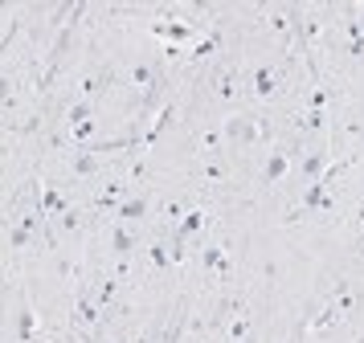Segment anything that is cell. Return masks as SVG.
Segmentation results:
<instances>
[{"instance_id":"1","label":"cell","mask_w":364,"mask_h":343,"mask_svg":"<svg viewBox=\"0 0 364 343\" xmlns=\"http://www.w3.org/2000/svg\"><path fill=\"white\" fill-rule=\"evenodd\" d=\"M221 135H225V147L246 151V147L262 143V139H274V123H270V114H258V111H233L221 119Z\"/></svg>"},{"instance_id":"2","label":"cell","mask_w":364,"mask_h":343,"mask_svg":"<svg viewBox=\"0 0 364 343\" xmlns=\"http://www.w3.org/2000/svg\"><path fill=\"white\" fill-rule=\"evenodd\" d=\"M246 94L250 98H258V102H270V98H279L282 94V86H287V74L279 70V62H258V65H250V74H246Z\"/></svg>"},{"instance_id":"3","label":"cell","mask_w":364,"mask_h":343,"mask_svg":"<svg viewBox=\"0 0 364 343\" xmlns=\"http://www.w3.org/2000/svg\"><path fill=\"white\" fill-rule=\"evenodd\" d=\"M331 163V143L328 139H319V143H311L303 156L295 160V176H299V188H307V184H319L323 180V172H328Z\"/></svg>"},{"instance_id":"4","label":"cell","mask_w":364,"mask_h":343,"mask_svg":"<svg viewBox=\"0 0 364 343\" xmlns=\"http://www.w3.org/2000/svg\"><path fill=\"white\" fill-rule=\"evenodd\" d=\"M291 168H295V156H291V147H287V143H274L270 151H266V160H262L258 184H262V188H274V184H282V180L291 176Z\"/></svg>"},{"instance_id":"5","label":"cell","mask_w":364,"mask_h":343,"mask_svg":"<svg viewBox=\"0 0 364 343\" xmlns=\"http://www.w3.org/2000/svg\"><path fill=\"white\" fill-rule=\"evenodd\" d=\"M33 192H37V209H41V217H46V221H50V229H53V221L70 209V196L58 192V188H53V184H46V180H33Z\"/></svg>"},{"instance_id":"6","label":"cell","mask_w":364,"mask_h":343,"mask_svg":"<svg viewBox=\"0 0 364 343\" xmlns=\"http://www.w3.org/2000/svg\"><path fill=\"white\" fill-rule=\"evenodd\" d=\"M66 163H70V176L78 180H95L102 168V156H95L90 147H70L66 151Z\"/></svg>"},{"instance_id":"7","label":"cell","mask_w":364,"mask_h":343,"mask_svg":"<svg viewBox=\"0 0 364 343\" xmlns=\"http://www.w3.org/2000/svg\"><path fill=\"white\" fill-rule=\"evenodd\" d=\"M172 123H176V102L168 98L164 107H160V111L151 114V123H148V127H144V151H148V147L156 143V139H160V135H164L168 127H172Z\"/></svg>"},{"instance_id":"8","label":"cell","mask_w":364,"mask_h":343,"mask_svg":"<svg viewBox=\"0 0 364 343\" xmlns=\"http://www.w3.org/2000/svg\"><path fill=\"white\" fill-rule=\"evenodd\" d=\"M127 82L144 94L151 86H164V74H160V65H151V62H132L127 65Z\"/></svg>"},{"instance_id":"9","label":"cell","mask_w":364,"mask_h":343,"mask_svg":"<svg viewBox=\"0 0 364 343\" xmlns=\"http://www.w3.org/2000/svg\"><path fill=\"white\" fill-rule=\"evenodd\" d=\"M344 53L356 58V62H364V29H360V21H356L352 9H344Z\"/></svg>"},{"instance_id":"10","label":"cell","mask_w":364,"mask_h":343,"mask_svg":"<svg viewBox=\"0 0 364 343\" xmlns=\"http://www.w3.org/2000/svg\"><path fill=\"white\" fill-rule=\"evenodd\" d=\"M37 339V310L29 303V294H21V307H17V343H33Z\"/></svg>"},{"instance_id":"11","label":"cell","mask_w":364,"mask_h":343,"mask_svg":"<svg viewBox=\"0 0 364 343\" xmlns=\"http://www.w3.org/2000/svg\"><path fill=\"white\" fill-rule=\"evenodd\" d=\"M148 212H151V196L144 192V196H127L123 205H115V212H111V217H115V221H123V225H132V221L148 217Z\"/></svg>"},{"instance_id":"12","label":"cell","mask_w":364,"mask_h":343,"mask_svg":"<svg viewBox=\"0 0 364 343\" xmlns=\"http://www.w3.org/2000/svg\"><path fill=\"white\" fill-rule=\"evenodd\" d=\"M135 245H139V233H135L132 225L115 221V225H111V254H115V258H127V254H135Z\"/></svg>"},{"instance_id":"13","label":"cell","mask_w":364,"mask_h":343,"mask_svg":"<svg viewBox=\"0 0 364 343\" xmlns=\"http://www.w3.org/2000/svg\"><path fill=\"white\" fill-rule=\"evenodd\" d=\"M209 221H213V217H209L205 209H188V212L181 217V225L172 229V233H176L181 241H193L197 233H205V225H209Z\"/></svg>"},{"instance_id":"14","label":"cell","mask_w":364,"mask_h":343,"mask_svg":"<svg viewBox=\"0 0 364 343\" xmlns=\"http://www.w3.org/2000/svg\"><path fill=\"white\" fill-rule=\"evenodd\" d=\"M86 221H90V217H86V209H78V205H70V209L62 212L58 221H53V237H58V233H66V237H74V233H82V229H86Z\"/></svg>"},{"instance_id":"15","label":"cell","mask_w":364,"mask_h":343,"mask_svg":"<svg viewBox=\"0 0 364 343\" xmlns=\"http://www.w3.org/2000/svg\"><path fill=\"white\" fill-rule=\"evenodd\" d=\"M193 33H197V25H193V21H168V25H151V37H168L172 45L193 41Z\"/></svg>"},{"instance_id":"16","label":"cell","mask_w":364,"mask_h":343,"mask_svg":"<svg viewBox=\"0 0 364 343\" xmlns=\"http://www.w3.org/2000/svg\"><path fill=\"white\" fill-rule=\"evenodd\" d=\"M107 86H111V70H99V74H82V78H78V98L95 102V98L107 90Z\"/></svg>"},{"instance_id":"17","label":"cell","mask_w":364,"mask_h":343,"mask_svg":"<svg viewBox=\"0 0 364 343\" xmlns=\"http://www.w3.org/2000/svg\"><path fill=\"white\" fill-rule=\"evenodd\" d=\"M200 270H209V274H230V254H225V249H221V245H205V249H200Z\"/></svg>"},{"instance_id":"18","label":"cell","mask_w":364,"mask_h":343,"mask_svg":"<svg viewBox=\"0 0 364 343\" xmlns=\"http://www.w3.org/2000/svg\"><path fill=\"white\" fill-rule=\"evenodd\" d=\"M246 335H250V307H242V310L230 319V323H225V331H221V343H242Z\"/></svg>"},{"instance_id":"19","label":"cell","mask_w":364,"mask_h":343,"mask_svg":"<svg viewBox=\"0 0 364 343\" xmlns=\"http://www.w3.org/2000/svg\"><path fill=\"white\" fill-rule=\"evenodd\" d=\"M123 180H127V184H151V180H156V168L148 163L144 151H135V163L123 172Z\"/></svg>"},{"instance_id":"20","label":"cell","mask_w":364,"mask_h":343,"mask_svg":"<svg viewBox=\"0 0 364 343\" xmlns=\"http://www.w3.org/2000/svg\"><path fill=\"white\" fill-rule=\"evenodd\" d=\"M233 94H237V74H233L230 65H225V70H217V74H213V98L230 102Z\"/></svg>"},{"instance_id":"21","label":"cell","mask_w":364,"mask_h":343,"mask_svg":"<svg viewBox=\"0 0 364 343\" xmlns=\"http://www.w3.org/2000/svg\"><path fill=\"white\" fill-rule=\"evenodd\" d=\"M200 176L209 180V184H221V180L230 176V172H225L221 156H200Z\"/></svg>"},{"instance_id":"22","label":"cell","mask_w":364,"mask_h":343,"mask_svg":"<svg viewBox=\"0 0 364 343\" xmlns=\"http://www.w3.org/2000/svg\"><path fill=\"white\" fill-rule=\"evenodd\" d=\"M86 119H95V107H90L86 98H78V102L66 107V119H62V123H66V127H78V123H86Z\"/></svg>"},{"instance_id":"23","label":"cell","mask_w":364,"mask_h":343,"mask_svg":"<svg viewBox=\"0 0 364 343\" xmlns=\"http://www.w3.org/2000/svg\"><path fill=\"white\" fill-rule=\"evenodd\" d=\"M331 323H340V310L331 307V303L328 307H319L315 315H307V327H311V331H328Z\"/></svg>"},{"instance_id":"24","label":"cell","mask_w":364,"mask_h":343,"mask_svg":"<svg viewBox=\"0 0 364 343\" xmlns=\"http://www.w3.org/2000/svg\"><path fill=\"white\" fill-rule=\"evenodd\" d=\"M148 261H151V270H172V254H168V241H151V245H148Z\"/></svg>"},{"instance_id":"25","label":"cell","mask_w":364,"mask_h":343,"mask_svg":"<svg viewBox=\"0 0 364 343\" xmlns=\"http://www.w3.org/2000/svg\"><path fill=\"white\" fill-rule=\"evenodd\" d=\"M217 49H221V33H209V37H205V41H200L197 49H193V53H184V58H188V62H200V58H213Z\"/></svg>"},{"instance_id":"26","label":"cell","mask_w":364,"mask_h":343,"mask_svg":"<svg viewBox=\"0 0 364 343\" xmlns=\"http://www.w3.org/2000/svg\"><path fill=\"white\" fill-rule=\"evenodd\" d=\"M13 131H17L21 139H29V135H37V131H46V114H41V111L29 114L25 123H13Z\"/></svg>"},{"instance_id":"27","label":"cell","mask_w":364,"mask_h":343,"mask_svg":"<svg viewBox=\"0 0 364 343\" xmlns=\"http://www.w3.org/2000/svg\"><path fill=\"white\" fill-rule=\"evenodd\" d=\"M184 212H188V205H184V200H164V205H160V217H164L168 225H181Z\"/></svg>"},{"instance_id":"28","label":"cell","mask_w":364,"mask_h":343,"mask_svg":"<svg viewBox=\"0 0 364 343\" xmlns=\"http://www.w3.org/2000/svg\"><path fill=\"white\" fill-rule=\"evenodd\" d=\"M356 217H360V225H364V205H360V209H356Z\"/></svg>"}]
</instances>
